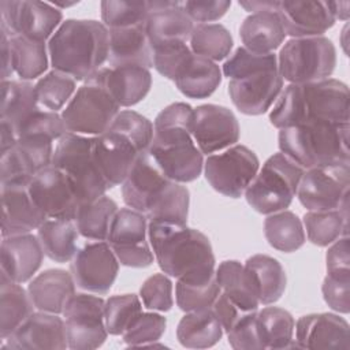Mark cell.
Segmentation results:
<instances>
[{"label": "cell", "instance_id": "1", "mask_svg": "<svg viewBox=\"0 0 350 350\" xmlns=\"http://www.w3.org/2000/svg\"><path fill=\"white\" fill-rule=\"evenodd\" d=\"M350 93L342 81L327 78L287 85L273 103L269 122L276 129L308 123L350 124Z\"/></svg>", "mask_w": 350, "mask_h": 350}, {"label": "cell", "instance_id": "2", "mask_svg": "<svg viewBox=\"0 0 350 350\" xmlns=\"http://www.w3.org/2000/svg\"><path fill=\"white\" fill-rule=\"evenodd\" d=\"M148 238L154 260L170 278L204 282L216 276L209 238L187 224L148 221Z\"/></svg>", "mask_w": 350, "mask_h": 350}, {"label": "cell", "instance_id": "3", "mask_svg": "<svg viewBox=\"0 0 350 350\" xmlns=\"http://www.w3.org/2000/svg\"><path fill=\"white\" fill-rule=\"evenodd\" d=\"M193 108L186 103H172L153 120L149 154L174 182L196 180L204 170V154L191 137Z\"/></svg>", "mask_w": 350, "mask_h": 350}, {"label": "cell", "instance_id": "4", "mask_svg": "<svg viewBox=\"0 0 350 350\" xmlns=\"http://www.w3.org/2000/svg\"><path fill=\"white\" fill-rule=\"evenodd\" d=\"M109 33L94 19H67L48 41L53 70L75 81H86L108 60Z\"/></svg>", "mask_w": 350, "mask_h": 350}, {"label": "cell", "instance_id": "5", "mask_svg": "<svg viewBox=\"0 0 350 350\" xmlns=\"http://www.w3.org/2000/svg\"><path fill=\"white\" fill-rule=\"evenodd\" d=\"M349 131L350 124L308 123L279 130L278 145L304 170L350 163Z\"/></svg>", "mask_w": 350, "mask_h": 350}, {"label": "cell", "instance_id": "6", "mask_svg": "<svg viewBox=\"0 0 350 350\" xmlns=\"http://www.w3.org/2000/svg\"><path fill=\"white\" fill-rule=\"evenodd\" d=\"M304 171L302 167L282 152L275 153L258 170L243 196L247 204L258 213L271 215L284 211L297 196Z\"/></svg>", "mask_w": 350, "mask_h": 350}, {"label": "cell", "instance_id": "7", "mask_svg": "<svg viewBox=\"0 0 350 350\" xmlns=\"http://www.w3.org/2000/svg\"><path fill=\"white\" fill-rule=\"evenodd\" d=\"M52 165L67 175L79 204L94 201L109 190L93 156V137L66 133L56 142Z\"/></svg>", "mask_w": 350, "mask_h": 350}, {"label": "cell", "instance_id": "8", "mask_svg": "<svg viewBox=\"0 0 350 350\" xmlns=\"http://www.w3.org/2000/svg\"><path fill=\"white\" fill-rule=\"evenodd\" d=\"M336 66V49L324 36L290 38L278 55V70L290 83L327 79Z\"/></svg>", "mask_w": 350, "mask_h": 350}, {"label": "cell", "instance_id": "9", "mask_svg": "<svg viewBox=\"0 0 350 350\" xmlns=\"http://www.w3.org/2000/svg\"><path fill=\"white\" fill-rule=\"evenodd\" d=\"M119 112L120 107L108 90L88 79L60 115L67 133L96 137L107 131Z\"/></svg>", "mask_w": 350, "mask_h": 350}, {"label": "cell", "instance_id": "10", "mask_svg": "<svg viewBox=\"0 0 350 350\" xmlns=\"http://www.w3.org/2000/svg\"><path fill=\"white\" fill-rule=\"evenodd\" d=\"M260 170L256 153L245 145L235 144L220 153L209 154L204 160V174L208 183L217 193L239 198Z\"/></svg>", "mask_w": 350, "mask_h": 350}, {"label": "cell", "instance_id": "11", "mask_svg": "<svg viewBox=\"0 0 350 350\" xmlns=\"http://www.w3.org/2000/svg\"><path fill=\"white\" fill-rule=\"evenodd\" d=\"M104 306L105 299L92 293H75L70 297L62 313L68 349L93 350L105 342L108 331Z\"/></svg>", "mask_w": 350, "mask_h": 350}, {"label": "cell", "instance_id": "12", "mask_svg": "<svg viewBox=\"0 0 350 350\" xmlns=\"http://www.w3.org/2000/svg\"><path fill=\"white\" fill-rule=\"evenodd\" d=\"M350 163L305 170L297 197L308 211H332L347 206Z\"/></svg>", "mask_w": 350, "mask_h": 350}, {"label": "cell", "instance_id": "13", "mask_svg": "<svg viewBox=\"0 0 350 350\" xmlns=\"http://www.w3.org/2000/svg\"><path fill=\"white\" fill-rule=\"evenodd\" d=\"M63 14L52 3L40 0H3L0 29L10 37L23 36L45 42L63 23Z\"/></svg>", "mask_w": 350, "mask_h": 350}, {"label": "cell", "instance_id": "14", "mask_svg": "<svg viewBox=\"0 0 350 350\" xmlns=\"http://www.w3.org/2000/svg\"><path fill=\"white\" fill-rule=\"evenodd\" d=\"M148 219L142 212L120 208L109 227L107 242L120 265L146 268L152 265L154 254L148 243Z\"/></svg>", "mask_w": 350, "mask_h": 350}, {"label": "cell", "instance_id": "15", "mask_svg": "<svg viewBox=\"0 0 350 350\" xmlns=\"http://www.w3.org/2000/svg\"><path fill=\"white\" fill-rule=\"evenodd\" d=\"M120 262L107 241H89L70 261V272L78 288L103 295L116 280Z\"/></svg>", "mask_w": 350, "mask_h": 350}, {"label": "cell", "instance_id": "16", "mask_svg": "<svg viewBox=\"0 0 350 350\" xmlns=\"http://www.w3.org/2000/svg\"><path fill=\"white\" fill-rule=\"evenodd\" d=\"M241 129L231 109L217 104L193 108L191 137L202 154H213L235 145Z\"/></svg>", "mask_w": 350, "mask_h": 350}, {"label": "cell", "instance_id": "17", "mask_svg": "<svg viewBox=\"0 0 350 350\" xmlns=\"http://www.w3.org/2000/svg\"><path fill=\"white\" fill-rule=\"evenodd\" d=\"M27 189L46 219L75 220L79 201L72 183L59 168L49 165L41 170L30 179Z\"/></svg>", "mask_w": 350, "mask_h": 350}, {"label": "cell", "instance_id": "18", "mask_svg": "<svg viewBox=\"0 0 350 350\" xmlns=\"http://www.w3.org/2000/svg\"><path fill=\"white\" fill-rule=\"evenodd\" d=\"M283 78L278 70L265 68L228 81V94L235 108L245 115H262L283 90Z\"/></svg>", "mask_w": 350, "mask_h": 350}, {"label": "cell", "instance_id": "19", "mask_svg": "<svg viewBox=\"0 0 350 350\" xmlns=\"http://www.w3.org/2000/svg\"><path fill=\"white\" fill-rule=\"evenodd\" d=\"M145 152L118 130L107 129L103 134L93 137V156L109 189L123 183L137 159Z\"/></svg>", "mask_w": 350, "mask_h": 350}, {"label": "cell", "instance_id": "20", "mask_svg": "<svg viewBox=\"0 0 350 350\" xmlns=\"http://www.w3.org/2000/svg\"><path fill=\"white\" fill-rule=\"evenodd\" d=\"M1 347L64 350L68 347L64 319L60 314L34 310L12 335L1 339Z\"/></svg>", "mask_w": 350, "mask_h": 350}, {"label": "cell", "instance_id": "21", "mask_svg": "<svg viewBox=\"0 0 350 350\" xmlns=\"http://www.w3.org/2000/svg\"><path fill=\"white\" fill-rule=\"evenodd\" d=\"M293 347L299 349H343L350 347L347 321L334 313H310L295 323Z\"/></svg>", "mask_w": 350, "mask_h": 350}, {"label": "cell", "instance_id": "22", "mask_svg": "<svg viewBox=\"0 0 350 350\" xmlns=\"http://www.w3.org/2000/svg\"><path fill=\"white\" fill-rule=\"evenodd\" d=\"M276 12L291 38L323 36L336 22L331 1H279Z\"/></svg>", "mask_w": 350, "mask_h": 350}, {"label": "cell", "instance_id": "23", "mask_svg": "<svg viewBox=\"0 0 350 350\" xmlns=\"http://www.w3.org/2000/svg\"><path fill=\"white\" fill-rule=\"evenodd\" d=\"M171 179L163 172L149 152L142 153L122 183L124 204L144 215Z\"/></svg>", "mask_w": 350, "mask_h": 350}, {"label": "cell", "instance_id": "24", "mask_svg": "<svg viewBox=\"0 0 350 350\" xmlns=\"http://www.w3.org/2000/svg\"><path fill=\"white\" fill-rule=\"evenodd\" d=\"M27 185H1V237L29 234L46 220V216L31 198Z\"/></svg>", "mask_w": 350, "mask_h": 350}, {"label": "cell", "instance_id": "25", "mask_svg": "<svg viewBox=\"0 0 350 350\" xmlns=\"http://www.w3.org/2000/svg\"><path fill=\"white\" fill-rule=\"evenodd\" d=\"M89 81L105 88L119 107L138 104L148 96L152 88L150 70L141 66L103 67Z\"/></svg>", "mask_w": 350, "mask_h": 350}, {"label": "cell", "instance_id": "26", "mask_svg": "<svg viewBox=\"0 0 350 350\" xmlns=\"http://www.w3.org/2000/svg\"><path fill=\"white\" fill-rule=\"evenodd\" d=\"M148 7L145 30L150 48L172 41L189 42L194 22L186 14L183 1L154 0L148 1Z\"/></svg>", "mask_w": 350, "mask_h": 350}, {"label": "cell", "instance_id": "27", "mask_svg": "<svg viewBox=\"0 0 350 350\" xmlns=\"http://www.w3.org/2000/svg\"><path fill=\"white\" fill-rule=\"evenodd\" d=\"M44 249L37 235L21 234L3 237L0 249L1 275L12 282H30L42 264Z\"/></svg>", "mask_w": 350, "mask_h": 350}, {"label": "cell", "instance_id": "28", "mask_svg": "<svg viewBox=\"0 0 350 350\" xmlns=\"http://www.w3.org/2000/svg\"><path fill=\"white\" fill-rule=\"evenodd\" d=\"M145 25L108 29V67L141 66L149 70L153 67V55Z\"/></svg>", "mask_w": 350, "mask_h": 350}, {"label": "cell", "instance_id": "29", "mask_svg": "<svg viewBox=\"0 0 350 350\" xmlns=\"http://www.w3.org/2000/svg\"><path fill=\"white\" fill-rule=\"evenodd\" d=\"M75 288L77 284L71 272L46 269L29 282L27 293L36 310L62 314L66 302L77 293Z\"/></svg>", "mask_w": 350, "mask_h": 350}, {"label": "cell", "instance_id": "30", "mask_svg": "<svg viewBox=\"0 0 350 350\" xmlns=\"http://www.w3.org/2000/svg\"><path fill=\"white\" fill-rule=\"evenodd\" d=\"M239 37L243 46L254 53H273L283 44L286 31L276 11H261L243 19Z\"/></svg>", "mask_w": 350, "mask_h": 350}, {"label": "cell", "instance_id": "31", "mask_svg": "<svg viewBox=\"0 0 350 350\" xmlns=\"http://www.w3.org/2000/svg\"><path fill=\"white\" fill-rule=\"evenodd\" d=\"M174 82L183 96L189 98H206L219 88L221 70L215 62L193 53Z\"/></svg>", "mask_w": 350, "mask_h": 350}, {"label": "cell", "instance_id": "32", "mask_svg": "<svg viewBox=\"0 0 350 350\" xmlns=\"http://www.w3.org/2000/svg\"><path fill=\"white\" fill-rule=\"evenodd\" d=\"M216 279L221 293L245 310L258 309V294L254 280L245 264L237 260H226L216 268Z\"/></svg>", "mask_w": 350, "mask_h": 350}, {"label": "cell", "instance_id": "33", "mask_svg": "<svg viewBox=\"0 0 350 350\" xmlns=\"http://www.w3.org/2000/svg\"><path fill=\"white\" fill-rule=\"evenodd\" d=\"M34 310L27 288L0 275V339L12 335Z\"/></svg>", "mask_w": 350, "mask_h": 350}, {"label": "cell", "instance_id": "34", "mask_svg": "<svg viewBox=\"0 0 350 350\" xmlns=\"http://www.w3.org/2000/svg\"><path fill=\"white\" fill-rule=\"evenodd\" d=\"M37 237L45 256L55 262H68L78 252L79 232L74 220L46 219L37 228Z\"/></svg>", "mask_w": 350, "mask_h": 350}, {"label": "cell", "instance_id": "35", "mask_svg": "<svg viewBox=\"0 0 350 350\" xmlns=\"http://www.w3.org/2000/svg\"><path fill=\"white\" fill-rule=\"evenodd\" d=\"M223 332L212 309L186 312L176 327V338L187 349L212 347L221 339Z\"/></svg>", "mask_w": 350, "mask_h": 350}, {"label": "cell", "instance_id": "36", "mask_svg": "<svg viewBox=\"0 0 350 350\" xmlns=\"http://www.w3.org/2000/svg\"><path fill=\"white\" fill-rule=\"evenodd\" d=\"M41 109L37 101L36 89L27 81H1L0 122L10 124L14 130L30 115Z\"/></svg>", "mask_w": 350, "mask_h": 350}, {"label": "cell", "instance_id": "37", "mask_svg": "<svg viewBox=\"0 0 350 350\" xmlns=\"http://www.w3.org/2000/svg\"><path fill=\"white\" fill-rule=\"evenodd\" d=\"M245 267L254 280L260 304L271 305L280 299L286 290L287 278L284 268L276 258L254 254L246 260Z\"/></svg>", "mask_w": 350, "mask_h": 350}, {"label": "cell", "instance_id": "38", "mask_svg": "<svg viewBox=\"0 0 350 350\" xmlns=\"http://www.w3.org/2000/svg\"><path fill=\"white\" fill-rule=\"evenodd\" d=\"M118 211V204L105 194L94 201L79 204L74 220L79 235L88 241H107Z\"/></svg>", "mask_w": 350, "mask_h": 350}, {"label": "cell", "instance_id": "39", "mask_svg": "<svg viewBox=\"0 0 350 350\" xmlns=\"http://www.w3.org/2000/svg\"><path fill=\"white\" fill-rule=\"evenodd\" d=\"M12 68L21 81L41 78L49 64L48 44L23 36L10 37Z\"/></svg>", "mask_w": 350, "mask_h": 350}, {"label": "cell", "instance_id": "40", "mask_svg": "<svg viewBox=\"0 0 350 350\" xmlns=\"http://www.w3.org/2000/svg\"><path fill=\"white\" fill-rule=\"evenodd\" d=\"M264 235L273 249L284 253L298 250L306 241L302 220L287 209L267 215L264 220Z\"/></svg>", "mask_w": 350, "mask_h": 350}, {"label": "cell", "instance_id": "41", "mask_svg": "<svg viewBox=\"0 0 350 350\" xmlns=\"http://www.w3.org/2000/svg\"><path fill=\"white\" fill-rule=\"evenodd\" d=\"M190 193L182 183L171 180L152 202L145 216L148 221L187 224Z\"/></svg>", "mask_w": 350, "mask_h": 350}, {"label": "cell", "instance_id": "42", "mask_svg": "<svg viewBox=\"0 0 350 350\" xmlns=\"http://www.w3.org/2000/svg\"><path fill=\"white\" fill-rule=\"evenodd\" d=\"M305 235L320 247L347 235V206L332 211H308L302 217Z\"/></svg>", "mask_w": 350, "mask_h": 350}, {"label": "cell", "instance_id": "43", "mask_svg": "<svg viewBox=\"0 0 350 350\" xmlns=\"http://www.w3.org/2000/svg\"><path fill=\"white\" fill-rule=\"evenodd\" d=\"M232 44L231 33L220 23H197L189 38V46L194 55L215 63L230 56Z\"/></svg>", "mask_w": 350, "mask_h": 350}, {"label": "cell", "instance_id": "44", "mask_svg": "<svg viewBox=\"0 0 350 350\" xmlns=\"http://www.w3.org/2000/svg\"><path fill=\"white\" fill-rule=\"evenodd\" d=\"M257 323L264 349L293 347L295 320L290 312L278 306H265L257 310Z\"/></svg>", "mask_w": 350, "mask_h": 350}, {"label": "cell", "instance_id": "45", "mask_svg": "<svg viewBox=\"0 0 350 350\" xmlns=\"http://www.w3.org/2000/svg\"><path fill=\"white\" fill-rule=\"evenodd\" d=\"M34 89L40 108L57 112L67 105L75 94L77 81L62 71L52 70L38 78Z\"/></svg>", "mask_w": 350, "mask_h": 350}, {"label": "cell", "instance_id": "46", "mask_svg": "<svg viewBox=\"0 0 350 350\" xmlns=\"http://www.w3.org/2000/svg\"><path fill=\"white\" fill-rule=\"evenodd\" d=\"M220 293L216 276L204 282L176 280L175 284V301L185 313L211 309Z\"/></svg>", "mask_w": 350, "mask_h": 350}, {"label": "cell", "instance_id": "47", "mask_svg": "<svg viewBox=\"0 0 350 350\" xmlns=\"http://www.w3.org/2000/svg\"><path fill=\"white\" fill-rule=\"evenodd\" d=\"M142 313V301L135 294L112 295L105 299L104 321L109 335H123L131 323Z\"/></svg>", "mask_w": 350, "mask_h": 350}, {"label": "cell", "instance_id": "48", "mask_svg": "<svg viewBox=\"0 0 350 350\" xmlns=\"http://www.w3.org/2000/svg\"><path fill=\"white\" fill-rule=\"evenodd\" d=\"M101 21L107 29H119L137 25H145L149 7L148 1H113L100 3Z\"/></svg>", "mask_w": 350, "mask_h": 350}, {"label": "cell", "instance_id": "49", "mask_svg": "<svg viewBox=\"0 0 350 350\" xmlns=\"http://www.w3.org/2000/svg\"><path fill=\"white\" fill-rule=\"evenodd\" d=\"M278 67V55L275 53H254L245 46H239L224 62L221 72L230 79L239 78L242 75Z\"/></svg>", "mask_w": 350, "mask_h": 350}, {"label": "cell", "instance_id": "50", "mask_svg": "<svg viewBox=\"0 0 350 350\" xmlns=\"http://www.w3.org/2000/svg\"><path fill=\"white\" fill-rule=\"evenodd\" d=\"M152 55L154 70L167 79L174 81L193 52L187 42L172 41L152 46Z\"/></svg>", "mask_w": 350, "mask_h": 350}, {"label": "cell", "instance_id": "51", "mask_svg": "<svg viewBox=\"0 0 350 350\" xmlns=\"http://www.w3.org/2000/svg\"><path fill=\"white\" fill-rule=\"evenodd\" d=\"M167 320L153 310L142 312L124 331L123 342L129 346H146L157 342L165 332Z\"/></svg>", "mask_w": 350, "mask_h": 350}, {"label": "cell", "instance_id": "52", "mask_svg": "<svg viewBox=\"0 0 350 350\" xmlns=\"http://www.w3.org/2000/svg\"><path fill=\"white\" fill-rule=\"evenodd\" d=\"M172 282L168 275L154 273L149 276L139 288V298L148 310L168 312L174 305Z\"/></svg>", "mask_w": 350, "mask_h": 350}, {"label": "cell", "instance_id": "53", "mask_svg": "<svg viewBox=\"0 0 350 350\" xmlns=\"http://www.w3.org/2000/svg\"><path fill=\"white\" fill-rule=\"evenodd\" d=\"M108 129L126 134L144 150H149L153 138V123L144 115L131 109L120 111Z\"/></svg>", "mask_w": 350, "mask_h": 350}, {"label": "cell", "instance_id": "54", "mask_svg": "<svg viewBox=\"0 0 350 350\" xmlns=\"http://www.w3.org/2000/svg\"><path fill=\"white\" fill-rule=\"evenodd\" d=\"M15 133L16 137L38 134L51 137L53 141H59L67 133V130L60 113L38 109L33 115H30L22 124H19Z\"/></svg>", "mask_w": 350, "mask_h": 350}, {"label": "cell", "instance_id": "55", "mask_svg": "<svg viewBox=\"0 0 350 350\" xmlns=\"http://www.w3.org/2000/svg\"><path fill=\"white\" fill-rule=\"evenodd\" d=\"M228 343L235 350H261L264 343L257 323V310L247 312L228 332Z\"/></svg>", "mask_w": 350, "mask_h": 350}, {"label": "cell", "instance_id": "56", "mask_svg": "<svg viewBox=\"0 0 350 350\" xmlns=\"http://www.w3.org/2000/svg\"><path fill=\"white\" fill-rule=\"evenodd\" d=\"M321 293L325 304L335 312H350V273H327Z\"/></svg>", "mask_w": 350, "mask_h": 350}, {"label": "cell", "instance_id": "57", "mask_svg": "<svg viewBox=\"0 0 350 350\" xmlns=\"http://www.w3.org/2000/svg\"><path fill=\"white\" fill-rule=\"evenodd\" d=\"M231 1L227 0H189L183 1V8L193 22L209 23L219 21L230 10Z\"/></svg>", "mask_w": 350, "mask_h": 350}, {"label": "cell", "instance_id": "58", "mask_svg": "<svg viewBox=\"0 0 350 350\" xmlns=\"http://www.w3.org/2000/svg\"><path fill=\"white\" fill-rule=\"evenodd\" d=\"M327 273H350L349 237H339L327 250L325 254Z\"/></svg>", "mask_w": 350, "mask_h": 350}, {"label": "cell", "instance_id": "59", "mask_svg": "<svg viewBox=\"0 0 350 350\" xmlns=\"http://www.w3.org/2000/svg\"><path fill=\"white\" fill-rule=\"evenodd\" d=\"M212 312L223 327L224 332H228L249 310L239 308L235 302H232L224 293H220L216 301L212 305ZM253 312V310H252Z\"/></svg>", "mask_w": 350, "mask_h": 350}, {"label": "cell", "instance_id": "60", "mask_svg": "<svg viewBox=\"0 0 350 350\" xmlns=\"http://www.w3.org/2000/svg\"><path fill=\"white\" fill-rule=\"evenodd\" d=\"M0 45H1V81L11 79L10 77L14 74L12 68V56H11V46H10V36L0 29Z\"/></svg>", "mask_w": 350, "mask_h": 350}, {"label": "cell", "instance_id": "61", "mask_svg": "<svg viewBox=\"0 0 350 350\" xmlns=\"http://www.w3.org/2000/svg\"><path fill=\"white\" fill-rule=\"evenodd\" d=\"M239 5L249 12H261V11H278L279 1L276 0H262V1H239Z\"/></svg>", "mask_w": 350, "mask_h": 350}, {"label": "cell", "instance_id": "62", "mask_svg": "<svg viewBox=\"0 0 350 350\" xmlns=\"http://www.w3.org/2000/svg\"><path fill=\"white\" fill-rule=\"evenodd\" d=\"M0 133H1V154H3L16 144L18 137L15 130L4 122H0Z\"/></svg>", "mask_w": 350, "mask_h": 350}, {"label": "cell", "instance_id": "63", "mask_svg": "<svg viewBox=\"0 0 350 350\" xmlns=\"http://www.w3.org/2000/svg\"><path fill=\"white\" fill-rule=\"evenodd\" d=\"M331 7H332V12L335 19H340V21H347L349 19V7L350 3L349 1H331Z\"/></svg>", "mask_w": 350, "mask_h": 350}]
</instances>
